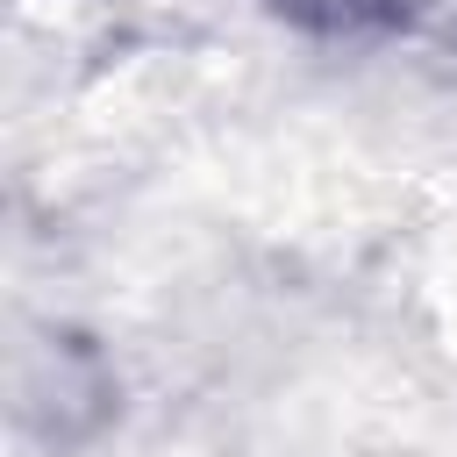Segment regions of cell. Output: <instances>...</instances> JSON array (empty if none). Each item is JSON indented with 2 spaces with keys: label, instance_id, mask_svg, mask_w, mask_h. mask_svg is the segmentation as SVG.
I'll use <instances>...</instances> for the list:
<instances>
[{
  "label": "cell",
  "instance_id": "6da1fadb",
  "mask_svg": "<svg viewBox=\"0 0 457 457\" xmlns=\"http://www.w3.org/2000/svg\"><path fill=\"white\" fill-rule=\"evenodd\" d=\"M293 14L321 29H364V21H400V0H286Z\"/></svg>",
  "mask_w": 457,
  "mask_h": 457
}]
</instances>
